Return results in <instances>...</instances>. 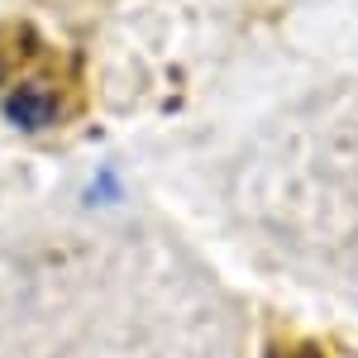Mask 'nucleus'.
Instances as JSON below:
<instances>
[{"label": "nucleus", "mask_w": 358, "mask_h": 358, "mask_svg": "<svg viewBox=\"0 0 358 358\" xmlns=\"http://www.w3.org/2000/svg\"><path fill=\"white\" fill-rule=\"evenodd\" d=\"M57 110H62L57 91H53V86H38V82L15 86V91L5 96V115H10L20 129H43V124H53V120H57Z\"/></svg>", "instance_id": "obj_1"}, {"label": "nucleus", "mask_w": 358, "mask_h": 358, "mask_svg": "<svg viewBox=\"0 0 358 358\" xmlns=\"http://www.w3.org/2000/svg\"><path fill=\"white\" fill-rule=\"evenodd\" d=\"M296 358H320V354H296Z\"/></svg>", "instance_id": "obj_2"}]
</instances>
